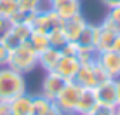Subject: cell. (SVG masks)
Segmentation results:
<instances>
[{
    "mask_svg": "<svg viewBox=\"0 0 120 115\" xmlns=\"http://www.w3.org/2000/svg\"><path fill=\"white\" fill-rule=\"evenodd\" d=\"M26 92V79L11 66H0V101H11Z\"/></svg>",
    "mask_w": 120,
    "mask_h": 115,
    "instance_id": "1",
    "label": "cell"
},
{
    "mask_svg": "<svg viewBox=\"0 0 120 115\" xmlns=\"http://www.w3.org/2000/svg\"><path fill=\"white\" fill-rule=\"evenodd\" d=\"M7 66H11L12 70L23 73V75H26V73L33 72V70L38 66V52L28 42H24L21 47H18V49L9 52Z\"/></svg>",
    "mask_w": 120,
    "mask_h": 115,
    "instance_id": "2",
    "label": "cell"
},
{
    "mask_svg": "<svg viewBox=\"0 0 120 115\" xmlns=\"http://www.w3.org/2000/svg\"><path fill=\"white\" fill-rule=\"evenodd\" d=\"M108 73L105 72V70L101 68V65L96 61H92V63H85V65H80V68H78L75 79L73 82H77L80 87H98L99 84H103L105 80H108Z\"/></svg>",
    "mask_w": 120,
    "mask_h": 115,
    "instance_id": "3",
    "label": "cell"
},
{
    "mask_svg": "<svg viewBox=\"0 0 120 115\" xmlns=\"http://www.w3.org/2000/svg\"><path fill=\"white\" fill-rule=\"evenodd\" d=\"M63 24V19L57 16V12L49 7V9H42V11H37L33 14L30 26L33 31H38V33H51L52 30H57L61 28Z\"/></svg>",
    "mask_w": 120,
    "mask_h": 115,
    "instance_id": "4",
    "label": "cell"
},
{
    "mask_svg": "<svg viewBox=\"0 0 120 115\" xmlns=\"http://www.w3.org/2000/svg\"><path fill=\"white\" fill-rule=\"evenodd\" d=\"M82 87L73 80H68L66 85L61 89V92L57 94V98L54 100V103L63 110V113H70V112H75L77 103H78V98H80Z\"/></svg>",
    "mask_w": 120,
    "mask_h": 115,
    "instance_id": "5",
    "label": "cell"
},
{
    "mask_svg": "<svg viewBox=\"0 0 120 115\" xmlns=\"http://www.w3.org/2000/svg\"><path fill=\"white\" fill-rule=\"evenodd\" d=\"M98 98V105H105L117 108L118 106V94H117V79H108L98 87H94Z\"/></svg>",
    "mask_w": 120,
    "mask_h": 115,
    "instance_id": "6",
    "label": "cell"
},
{
    "mask_svg": "<svg viewBox=\"0 0 120 115\" xmlns=\"http://www.w3.org/2000/svg\"><path fill=\"white\" fill-rule=\"evenodd\" d=\"M66 80L64 77H61L59 73L56 72H45V77L42 80V87H40V94L45 96L47 100H52L54 101L57 98V94L61 92V89L66 85Z\"/></svg>",
    "mask_w": 120,
    "mask_h": 115,
    "instance_id": "7",
    "label": "cell"
},
{
    "mask_svg": "<svg viewBox=\"0 0 120 115\" xmlns=\"http://www.w3.org/2000/svg\"><path fill=\"white\" fill-rule=\"evenodd\" d=\"M98 63L108 73L110 79H118L120 77V54L115 52L113 49L98 52Z\"/></svg>",
    "mask_w": 120,
    "mask_h": 115,
    "instance_id": "8",
    "label": "cell"
},
{
    "mask_svg": "<svg viewBox=\"0 0 120 115\" xmlns=\"http://www.w3.org/2000/svg\"><path fill=\"white\" fill-rule=\"evenodd\" d=\"M98 35H99V24L87 23V26L82 30V33L78 35L75 42L80 47V51H98Z\"/></svg>",
    "mask_w": 120,
    "mask_h": 115,
    "instance_id": "9",
    "label": "cell"
},
{
    "mask_svg": "<svg viewBox=\"0 0 120 115\" xmlns=\"http://www.w3.org/2000/svg\"><path fill=\"white\" fill-rule=\"evenodd\" d=\"M96 106H98L96 91H94L92 87H82V92H80V98H78L75 113H78V115H89Z\"/></svg>",
    "mask_w": 120,
    "mask_h": 115,
    "instance_id": "10",
    "label": "cell"
},
{
    "mask_svg": "<svg viewBox=\"0 0 120 115\" xmlns=\"http://www.w3.org/2000/svg\"><path fill=\"white\" fill-rule=\"evenodd\" d=\"M87 26V21L82 14L73 16V18L63 19V24H61V30L64 31V35L68 37V40H77L78 35L82 33V30Z\"/></svg>",
    "mask_w": 120,
    "mask_h": 115,
    "instance_id": "11",
    "label": "cell"
},
{
    "mask_svg": "<svg viewBox=\"0 0 120 115\" xmlns=\"http://www.w3.org/2000/svg\"><path fill=\"white\" fill-rule=\"evenodd\" d=\"M78 68H80L78 58L61 54V59H59V63H57V66H56V72L59 73L61 77H64L66 80H73L75 75H77V72H78Z\"/></svg>",
    "mask_w": 120,
    "mask_h": 115,
    "instance_id": "12",
    "label": "cell"
},
{
    "mask_svg": "<svg viewBox=\"0 0 120 115\" xmlns=\"http://www.w3.org/2000/svg\"><path fill=\"white\" fill-rule=\"evenodd\" d=\"M52 9L57 12L61 19H68L82 14V2L80 0H59L52 5Z\"/></svg>",
    "mask_w": 120,
    "mask_h": 115,
    "instance_id": "13",
    "label": "cell"
},
{
    "mask_svg": "<svg viewBox=\"0 0 120 115\" xmlns=\"http://www.w3.org/2000/svg\"><path fill=\"white\" fill-rule=\"evenodd\" d=\"M59 59H61V51H57L54 47H47L45 51L38 52V66L44 72H54Z\"/></svg>",
    "mask_w": 120,
    "mask_h": 115,
    "instance_id": "14",
    "label": "cell"
},
{
    "mask_svg": "<svg viewBox=\"0 0 120 115\" xmlns=\"http://www.w3.org/2000/svg\"><path fill=\"white\" fill-rule=\"evenodd\" d=\"M11 108L14 115H33V96L28 92L14 98L11 101Z\"/></svg>",
    "mask_w": 120,
    "mask_h": 115,
    "instance_id": "15",
    "label": "cell"
},
{
    "mask_svg": "<svg viewBox=\"0 0 120 115\" xmlns=\"http://www.w3.org/2000/svg\"><path fill=\"white\" fill-rule=\"evenodd\" d=\"M117 30L111 26H106V24L99 23V35H98V52L101 51H108V49L113 47V42L117 38Z\"/></svg>",
    "mask_w": 120,
    "mask_h": 115,
    "instance_id": "16",
    "label": "cell"
},
{
    "mask_svg": "<svg viewBox=\"0 0 120 115\" xmlns=\"http://www.w3.org/2000/svg\"><path fill=\"white\" fill-rule=\"evenodd\" d=\"M28 44H30L37 52H42L47 47H51V44H49V35L47 33H38V31H33L31 33V37L28 38Z\"/></svg>",
    "mask_w": 120,
    "mask_h": 115,
    "instance_id": "17",
    "label": "cell"
},
{
    "mask_svg": "<svg viewBox=\"0 0 120 115\" xmlns=\"http://www.w3.org/2000/svg\"><path fill=\"white\" fill-rule=\"evenodd\" d=\"M49 35V44H51V47H54L57 49V51H61L66 44L70 42L68 40V37L64 35V31L61 30V28H57V30H52L51 33H47Z\"/></svg>",
    "mask_w": 120,
    "mask_h": 115,
    "instance_id": "18",
    "label": "cell"
},
{
    "mask_svg": "<svg viewBox=\"0 0 120 115\" xmlns=\"http://www.w3.org/2000/svg\"><path fill=\"white\" fill-rule=\"evenodd\" d=\"M52 103H54L52 100H47L42 94L33 96V115H45Z\"/></svg>",
    "mask_w": 120,
    "mask_h": 115,
    "instance_id": "19",
    "label": "cell"
},
{
    "mask_svg": "<svg viewBox=\"0 0 120 115\" xmlns=\"http://www.w3.org/2000/svg\"><path fill=\"white\" fill-rule=\"evenodd\" d=\"M0 42L4 44V47H5L9 52H11V51H14V49H18V47H21L23 44H24L23 40L19 38V37L16 35L14 31H12V28H11V30L2 37V38H0Z\"/></svg>",
    "mask_w": 120,
    "mask_h": 115,
    "instance_id": "20",
    "label": "cell"
},
{
    "mask_svg": "<svg viewBox=\"0 0 120 115\" xmlns=\"http://www.w3.org/2000/svg\"><path fill=\"white\" fill-rule=\"evenodd\" d=\"M19 9L18 0H0V18H9Z\"/></svg>",
    "mask_w": 120,
    "mask_h": 115,
    "instance_id": "21",
    "label": "cell"
},
{
    "mask_svg": "<svg viewBox=\"0 0 120 115\" xmlns=\"http://www.w3.org/2000/svg\"><path fill=\"white\" fill-rule=\"evenodd\" d=\"M19 9L23 11H42L49 9V5L45 4V0H18Z\"/></svg>",
    "mask_w": 120,
    "mask_h": 115,
    "instance_id": "22",
    "label": "cell"
},
{
    "mask_svg": "<svg viewBox=\"0 0 120 115\" xmlns=\"http://www.w3.org/2000/svg\"><path fill=\"white\" fill-rule=\"evenodd\" d=\"M12 31L23 40V42H28V38L31 37L33 30L30 26V23H18V24H12Z\"/></svg>",
    "mask_w": 120,
    "mask_h": 115,
    "instance_id": "23",
    "label": "cell"
},
{
    "mask_svg": "<svg viewBox=\"0 0 120 115\" xmlns=\"http://www.w3.org/2000/svg\"><path fill=\"white\" fill-rule=\"evenodd\" d=\"M78 52H80V47L77 46L75 40H70V42L61 49V54H64V56H75V58H78Z\"/></svg>",
    "mask_w": 120,
    "mask_h": 115,
    "instance_id": "24",
    "label": "cell"
},
{
    "mask_svg": "<svg viewBox=\"0 0 120 115\" xmlns=\"http://www.w3.org/2000/svg\"><path fill=\"white\" fill-rule=\"evenodd\" d=\"M89 115H115V108H111V106H105V105H98Z\"/></svg>",
    "mask_w": 120,
    "mask_h": 115,
    "instance_id": "25",
    "label": "cell"
},
{
    "mask_svg": "<svg viewBox=\"0 0 120 115\" xmlns=\"http://www.w3.org/2000/svg\"><path fill=\"white\" fill-rule=\"evenodd\" d=\"M105 18H106V19H110L111 23H115V26H117V23L120 21V5L108 9V14H106Z\"/></svg>",
    "mask_w": 120,
    "mask_h": 115,
    "instance_id": "26",
    "label": "cell"
},
{
    "mask_svg": "<svg viewBox=\"0 0 120 115\" xmlns=\"http://www.w3.org/2000/svg\"><path fill=\"white\" fill-rule=\"evenodd\" d=\"M11 28H12V23H11L9 18H0V38L7 33Z\"/></svg>",
    "mask_w": 120,
    "mask_h": 115,
    "instance_id": "27",
    "label": "cell"
},
{
    "mask_svg": "<svg viewBox=\"0 0 120 115\" xmlns=\"http://www.w3.org/2000/svg\"><path fill=\"white\" fill-rule=\"evenodd\" d=\"M7 61H9V51L0 42V66H7Z\"/></svg>",
    "mask_w": 120,
    "mask_h": 115,
    "instance_id": "28",
    "label": "cell"
},
{
    "mask_svg": "<svg viewBox=\"0 0 120 115\" xmlns=\"http://www.w3.org/2000/svg\"><path fill=\"white\" fill-rule=\"evenodd\" d=\"M0 115H14L9 101H0Z\"/></svg>",
    "mask_w": 120,
    "mask_h": 115,
    "instance_id": "29",
    "label": "cell"
},
{
    "mask_svg": "<svg viewBox=\"0 0 120 115\" xmlns=\"http://www.w3.org/2000/svg\"><path fill=\"white\" fill-rule=\"evenodd\" d=\"M45 115H63V110H61L56 103H52V105H51V108L47 110V113H45Z\"/></svg>",
    "mask_w": 120,
    "mask_h": 115,
    "instance_id": "30",
    "label": "cell"
},
{
    "mask_svg": "<svg viewBox=\"0 0 120 115\" xmlns=\"http://www.w3.org/2000/svg\"><path fill=\"white\" fill-rule=\"evenodd\" d=\"M99 2H101L103 5L106 7V9H111V7H117V5H120V0H99Z\"/></svg>",
    "mask_w": 120,
    "mask_h": 115,
    "instance_id": "31",
    "label": "cell"
},
{
    "mask_svg": "<svg viewBox=\"0 0 120 115\" xmlns=\"http://www.w3.org/2000/svg\"><path fill=\"white\" fill-rule=\"evenodd\" d=\"M111 49H113L115 52H118V54H120V33L117 35V38H115V42H113V47H111Z\"/></svg>",
    "mask_w": 120,
    "mask_h": 115,
    "instance_id": "32",
    "label": "cell"
},
{
    "mask_svg": "<svg viewBox=\"0 0 120 115\" xmlns=\"http://www.w3.org/2000/svg\"><path fill=\"white\" fill-rule=\"evenodd\" d=\"M117 94H118V105H120V77L117 79Z\"/></svg>",
    "mask_w": 120,
    "mask_h": 115,
    "instance_id": "33",
    "label": "cell"
},
{
    "mask_svg": "<svg viewBox=\"0 0 120 115\" xmlns=\"http://www.w3.org/2000/svg\"><path fill=\"white\" fill-rule=\"evenodd\" d=\"M56 2H59V0H45V4H47L49 7H52V5H54Z\"/></svg>",
    "mask_w": 120,
    "mask_h": 115,
    "instance_id": "34",
    "label": "cell"
},
{
    "mask_svg": "<svg viewBox=\"0 0 120 115\" xmlns=\"http://www.w3.org/2000/svg\"><path fill=\"white\" fill-rule=\"evenodd\" d=\"M115 115H120V105L117 106V108H115Z\"/></svg>",
    "mask_w": 120,
    "mask_h": 115,
    "instance_id": "35",
    "label": "cell"
},
{
    "mask_svg": "<svg viewBox=\"0 0 120 115\" xmlns=\"http://www.w3.org/2000/svg\"><path fill=\"white\" fill-rule=\"evenodd\" d=\"M117 33H120V21L117 23Z\"/></svg>",
    "mask_w": 120,
    "mask_h": 115,
    "instance_id": "36",
    "label": "cell"
},
{
    "mask_svg": "<svg viewBox=\"0 0 120 115\" xmlns=\"http://www.w3.org/2000/svg\"><path fill=\"white\" fill-rule=\"evenodd\" d=\"M63 115H78V113H75V112H70V113H63Z\"/></svg>",
    "mask_w": 120,
    "mask_h": 115,
    "instance_id": "37",
    "label": "cell"
}]
</instances>
